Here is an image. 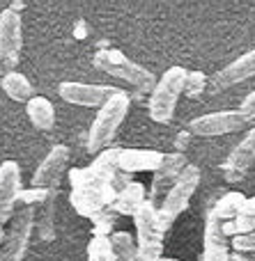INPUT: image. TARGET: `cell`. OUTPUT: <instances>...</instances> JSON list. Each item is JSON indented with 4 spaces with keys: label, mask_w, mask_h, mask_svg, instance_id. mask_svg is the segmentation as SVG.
<instances>
[{
    "label": "cell",
    "mask_w": 255,
    "mask_h": 261,
    "mask_svg": "<svg viewBox=\"0 0 255 261\" xmlns=\"http://www.w3.org/2000/svg\"><path fill=\"white\" fill-rule=\"evenodd\" d=\"M118 147H108L87 167H74L69 170V184H72V202L74 211L83 218H92L99 211L110 206L115 193L129 184V174L120 172L118 167Z\"/></svg>",
    "instance_id": "cell-1"
},
{
    "label": "cell",
    "mask_w": 255,
    "mask_h": 261,
    "mask_svg": "<svg viewBox=\"0 0 255 261\" xmlns=\"http://www.w3.org/2000/svg\"><path fill=\"white\" fill-rule=\"evenodd\" d=\"M129 106H131V96L122 90L101 106L95 122L90 126V133H87V144H85L87 153L97 156V153H101L104 149L110 147V140L115 138V133L120 130L122 122L127 119Z\"/></svg>",
    "instance_id": "cell-2"
},
{
    "label": "cell",
    "mask_w": 255,
    "mask_h": 261,
    "mask_svg": "<svg viewBox=\"0 0 255 261\" xmlns=\"http://www.w3.org/2000/svg\"><path fill=\"white\" fill-rule=\"evenodd\" d=\"M133 225H136L138 261H159L164 257V241L168 234L159 208L145 199V204L133 216Z\"/></svg>",
    "instance_id": "cell-3"
},
{
    "label": "cell",
    "mask_w": 255,
    "mask_h": 261,
    "mask_svg": "<svg viewBox=\"0 0 255 261\" xmlns=\"http://www.w3.org/2000/svg\"><path fill=\"white\" fill-rule=\"evenodd\" d=\"M184 81H187V69L170 67L164 76L156 81L154 90L147 101V115L156 124H168L177 108V99L184 94Z\"/></svg>",
    "instance_id": "cell-4"
},
{
    "label": "cell",
    "mask_w": 255,
    "mask_h": 261,
    "mask_svg": "<svg viewBox=\"0 0 255 261\" xmlns=\"http://www.w3.org/2000/svg\"><path fill=\"white\" fill-rule=\"evenodd\" d=\"M92 62H95L97 69H101L104 73H110V76L129 83V85L136 87L138 92H150L152 94V90H154V85H156L154 73L147 71L145 67H141L138 62L129 60L127 55L120 53V50H115V48L97 50L95 58H92Z\"/></svg>",
    "instance_id": "cell-5"
},
{
    "label": "cell",
    "mask_w": 255,
    "mask_h": 261,
    "mask_svg": "<svg viewBox=\"0 0 255 261\" xmlns=\"http://www.w3.org/2000/svg\"><path fill=\"white\" fill-rule=\"evenodd\" d=\"M198 186H200V167L189 163V165L182 170V174L177 176L175 186L168 190V195H166V199L161 202V206H159L161 220L166 222L168 229H170V225H173V222L189 208L191 197L196 195Z\"/></svg>",
    "instance_id": "cell-6"
},
{
    "label": "cell",
    "mask_w": 255,
    "mask_h": 261,
    "mask_svg": "<svg viewBox=\"0 0 255 261\" xmlns=\"http://www.w3.org/2000/svg\"><path fill=\"white\" fill-rule=\"evenodd\" d=\"M32 229H35V208L23 206L14 211L12 220H9V231H5V241L0 245V261L26 259Z\"/></svg>",
    "instance_id": "cell-7"
},
{
    "label": "cell",
    "mask_w": 255,
    "mask_h": 261,
    "mask_svg": "<svg viewBox=\"0 0 255 261\" xmlns=\"http://www.w3.org/2000/svg\"><path fill=\"white\" fill-rule=\"evenodd\" d=\"M118 92H120V87L90 85V83H74V81H64L58 85L60 99L72 106H83V108H101Z\"/></svg>",
    "instance_id": "cell-8"
},
{
    "label": "cell",
    "mask_w": 255,
    "mask_h": 261,
    "mask_svg": "<svg viewBox=\"0 0 255 261\" xmlns=\"http://www.w3.org/2000/svg\"><path fill=\"white\" fill-rule=\"evenodd\" d=\"M246 128L244 117L237 110H219V113H207L189 122V133L200 135V138H216V135H230Z\"/></svg>",
    "instance_id": "cell-9"
},
{
    "label": "cell",
    "mask_w": 255,
    "mask_h": 261,
    "mask_svg": "<svg viewBox=\"0 0 255 261\" xmlns=\"http://www.w3.org/2000/svg\"><path fill=\"white\" fill-rule=\"evenodd\" d=\"M187 156L182 151H173V153H164V161H161L159 170L152 176V186H150V195H147V202L154 204L156 208L161 206V202L166 199L168 190L175 186L177 176L182 174V170L187 167Z\"/></svg>",
    "instance_id": "cell-10"
},
{
    "label": "cell",
    "mask_w": 255,
    "mask_h": 261,
    "mask_svg": "<svg viewBox=\"0 0 255 261\" xmlns=\"http://www.w3.org/2000/svg\"><path fill=\"white\" fill-rule=\"evenodd\" d=\"M69 165V147L64 144H55L51 147V151L44 156V161L39 163V167L32 174V188L39 190H58L60 181H62L64 172Z\"/></svg>",
    "instance_id": "cell-11"
},
{
    "label": "cell",
    "mask_w": 255,
    "mask_h": 261,
    "mask_svg": "<svg viewBox=\"0 0 255 261\" xmlns=\"http://www.w3.org/2000/svg\"><path fill=\"white\" fill-rule=\"evenodd\" d=\"M230 239L223 231V222L216 218V213L207 211L205 231H202V257L200 261H230Z\"/></svg>",
    "instance_id": "cell-12"
},
{
    "label": "cell",
    "mask_w": 255,
    "mask_h": 261,
    "mask_svg": "<svg viewBox=\"0 0 255 261\" xmlns=\"http://www.w3.org/2000/svg\"><path fill=\"white\" fill-rule=\"evenodd\" d=\"M23 48V21L21 14L14 9H3L0 12V58L18 64Z\"/></svg>",
    "instance_id": "cell-13"
},
{
    "label": "cell",
    "mask_w": 255,
    "mask_h": 261,
    "mask_svg": "<svg viewBox=\"0 0 255 261\" xmlns=\"http://www.w3.org/2000/svg\"><path fill=\"white\" fill-rule=\"evenodd\" d=\"M21 195V167L14 161L0 165V225L12 220Z\"/></svg>",
    "instance_id": "cell-14"
},
{
    "label": "cell",
    "mask_w": 255,
    "mask_h": 261,
    "mask_svg": "<svg viewBox=\"0 0 255 261\" xmlns=\"http://www.w3.org/2000/svg\"><path fill=\"white\" fill-rule=\"evenodd\" d=\"M253 163H255V124L251 126V130L244 135L242 142L230 151L228 161L221 165V170H223V174L228 181H239L242 174L253 165Z\"/></svg>",
    "instance_id": "cell-15"
},
{
    "label": "cell",
    "mask_w": 255,
    "mask_h": 261,
    "mask_svg": "<svg viewBox=\"0 0 255 261\" xmlns=\"http://www.w3.org/2000/svg\"><path fill=\"white\" fill-rule=\"evenodd\" d=\"M255 76V48L244 53L242 58H237L235 62H230L228 67H223L221 71H216L212 76V87L214 90H225V87L239 85V83L248 81Z\"/></svg>",
    "instance_id": "cell-16"
},
{
    "label": "cell",
    "mask_w": 255,
    "mask_h": 261,
    "mask_svg": "<svg viewBox=\"0 0 255 261\" xmlns=\"http://www.w3.org/2000/svg\"><path fill=\"white\" fill-rule=\"evenodd\" d=\"M164 161V153L156 149H120L118 167L124 174L136 172H156Z\"/></svg>",
    "instance_id": "cell-17"
},
{
    "label": "cell",
    "mask_w": 255,
    "mask_h": 261,
    "mask_svg": "<svg viewBox=\"0 0 255 261\" xmlns=\"http://www.w3.org/2000/svg\"><path fill=\"white\" fill-rule=\"evenodd\" d=\"M147 195H145V186L141 181H129L124 188H120L115 193V199L110 202V211L118 216H136V211L145 204Z\"/></svg>",
    "instance_id": "cell-18"
},
{
    "label": "cell",
    "mask_w": 255,
    "mask_h": 261,
    "mask_svg": "<svg viewBox=\"0 0 255 261\" xmlns=\"http://www.w3.org/2000/svg\"><path fill=\"white\" fill-rule=\"evenodd\" d=\"M55 199H58V190H49L46 199L37 204L35 208V227L37 236L41 241H53L55 239Z\"/></svg>",
    "instance_id": "cell-19"
},
{
    "label": "cell",
    "mask_w": 255,
    "mask_h": 261,
    "mask_svg": "<svg viewBox=\"0 0 255 261\" xmlns=\"http://www.w3.org/2000/svg\"><path fill=\"white\" fill-rule=\"evenodd\" d=\"M26 115L37 130H51L55 126V106L46 96H32L26 103Z\"/></svg>",
    "instance_id": "cell-20"
},
{
    "label": "cell",
    "mask_w": 255,
    "mask_h": 261,
    "mask_svg": "<svg viewBox=\"0 0 255 261\" xmlns=\"http://www.w3.org/2000/svg\"><path fill=\"white\" fill-rule=\"evenodd\" d=\"M0 87H3V92L9 96V99L18 101V103H28V101L35 96V94H32L30 81H28V78L23 76L21 71L7 73V76L3 78V83H0Z\"/></svg>",
    "instance_id": "cell-21"
},
{
    "label": "cell",
    "mask_w": 255,
    "mask_h": 261,
    "mask_svg": "<svg viewBox=\"0 0 255 261\" xmlns=\"http://www.w3.org/2000/svg\"><path fill=\"white\" fill-rule=\"evenodd\" d=\"M244 202H246V195L244 193H225L216 199V204L212 206V211L216 213L221 222H228V220H235L239 216V211L244 208Z\"/></svg>",
    "instance_id": "cell-22"
},
{
    "label": "cell",
    "mask_w": 255,
    "mask_h": 261,
    "mask_svg": "<svg viewBox=\"0 0 255 261\" xmlns=\"http://www.w3.org/2000/svg\"><path fill=\"white\" fill-rule=\"evenodd\" d=\"M113 261H138V245L129 231H113L110 234Z\"/></svg>",
    "instance_id": "cell-23"
},
{
    "label": "cell",
    "mask_w": 255,
    "mask_h": 261,
    "mask_svg": "<svg viewBox=\"0 0 255 261\" xmlns=\"http://www.w3.org/2000/svg\"><path fill=\"white\" fill-rule=\"evenodd\" d=\"M87 261H113L110 236H92L87 243Z\"/></svg>",
    "instance_id": "cell-24"
},
{
    "label": "cell",
    "mask_w": 255,
    "mask_h": 261,
    "mask_svg": "<svg viewBox=\"0 0 255 261\" xmlns=\"http://www.w3.org/2000/svg\"><path fill=\"white\" fill-rule=\"evenodd\" d=\"M92 225H95V236H110L115 222H118V213H113L110 208H104L97 216L90 218Z\"/></svg>",
    "instance_id": "cell-25"
},
{
    "label": "cell",
    "mask_w": 255,
    "mask_h": 261,
    "mask_svg": "<svg viewBox=\"0 0 255 261\" xmlns=\"http://www.w3.org/2000/svg\"><path fill=\"white\" fill-rule=\"evenodd\" d=\"M207 87V76L202 71H187V81H184V94L196 99L205 92Z\"/></svg>",
    "instance_id": "cell-26"
},
{
    "label": "cell",
    "mask_w": 255,
    "mask_h": 261,
    "mask_svg": "<svg viewBox=\"0 0 255 261\" xmlns=\"http://www.w3.org/2000/svg\"><path fill=\"white\" fill-rule=\"evenodd\" d=\"M46 195H49V190H39V188H28V190H21V195H18V202L23 206H37V204H41L46 199Z\"/></svg>",
    "instance_id": "cell-27"
},
{
    "label": "cell",
    "mask_w": 255,
    "mask_h": 261,
    "mask_svg": "<svg viewBox=\"0 0 255 261\" xmlns=\"http://www.w3.org/2000/svg\"><path fill=\"white\" fill-rule=\"evenodd\" d=\"M230 250L233 252H255V231L230 239Z\"/></svg>",
    "instance_id": "cell-28"
},
{
    "label": "cell",
    "mask_w": 255,
    "mask_h": 261,
    "mask_svg": "<svg viewBox=\"0 0 255 261\" xmlns=\"http://www.w3.org/2000/svg\"><path fill=\"white\" fill-rule=\"evenodd\" d=\"M237 113L242 115L246 124H255V90L244 96V101H242V106H239Z\"/></svg>",
    "instance_id": "cell-29"
},
{
    "label": "cell",
    "mask_w": 255,
    "mask_h": 261,
    "mask_svg": "<svg viewBox=\"0 0 255 261\" xmlns=\"http://www.w3.org/2000/svg\"><path fill=\"white\" fill-rule=\"evenodd\" d=\"M16 67H18V64H14V62H9V60L0 58V83H3V78L7 76V73L16 71Z\"/></svg>",
    "instance_id": "cell-30"
},
{
    "label": "cell",
    "mask_w": 255,
    "mask_h": 261,
    "mask_svg": "<svg viewBox=\"0 0 255 261\" xmlns=\"http://www.w3.org/2000/svg\"><path fill=\"white\" fill-rule=\"evenodd\" d=\"M230 261H255V252H230Z\"/></svg>",
    "instance_id": "cell-31"
},
{
    "label": "cell",
    "mask_w": 255,
    "mask_h": 261,
    "mask_svg": "<svg viewBox=\"0 0 255 261\" xmlns=\"http://www.w3.org/2000/svg\"><path fill=\"white\" fill-rule=\"evenodd\" d=\"M5 241V231H3V225H0V243Z\"/></svg>",
    "instance_id": "cell-32"
},
{
    "label": "cell",
    "mask_w": 255,
    "mask_h": 261,
    "mask_svg": "<svg viewBox=\"0 0 255 261\" xmlns=\"http://www.w3.org/2000/svg\"><path fill=\"white\" fill-rule=\"evenodd\" d=\"M159 261H179V259H166V257H161Z\"/></svg>",
    "instance_id": "cell-33"
}]
</instances>
